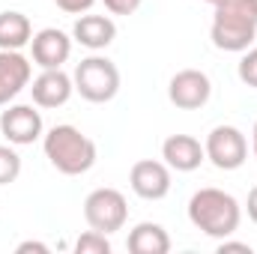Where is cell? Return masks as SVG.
I'll return each mask as SVG.
<instances>
[{
    "label": "cell",
    "mask_w": 257,
    "mask_h": 254,
    "mask_svg": "<svg viewBox=\"0 0 257 254\" xmlns=\"http://www.w3.org/2000/svg\"><path fill=\"white\" fill-rule=\"evenodd\" d=\"M18 254H27V251H39V254H48L51 248L45 245V242H36V239H27V242H21L18 248H15Z\"/></svg>",
    "instance_id": "cell-23"
},
{
    "label": "cell",
    "mask_w": 257,
    "mask_h": 254,
    "mask_svg": "<svg viewBox=\"0 0 257 254\" xmlns=\"http://www.w3.org/2000/svg\"><path fill=\"white\" fill-rule=\"evenodd\" d=\"M236 75H239V81L245 87H254L257 90V45L248 48V51H242V60L236 66Z\"/></svg>",
    "instance_id": "cell-19"
},
{
    "label": "cell",
    "mask_w": 257,
    "mask_h": 254,
    "mask_svg": "<svg viewBox=\"0 0 257 254\" xmlns=\"http://www.w3.org/2000/svg\"><path fill=\"white\" fill-rule=\"evenodd\" d=\"M30 93L36 108H63L75 93V84L63 69H42V75L33 78Z\"/></svg>",
    "instance_id": "cell-12"
},
{
    "label": "cell",
    "mask_w": 257,
    "mask_h": 254,
    "mask_svg": "<svg viewBox=\"0 0 257 254\" xmlns=\"http://www.w3.org/2000/svg\"><path fill=\"white\" fill-rule=\"evenodd\" d=\"M0 132L9 144L27 147L42 138V114L33 105H9L0 114Z\"/></svg>",
    "instance_id": "cell-9"
},
{
    "label": "cell",
    "mask_w": 257,
    "mask_h": 254,
    "mask_svg": "<svg viewBox=\"0 0 257 254\" xmlns=\"http://www.w3.org/2000/svg\"><path fill=\"white\" fill-rule=\"evenodd\" d=\"M72 39L87 51H105L117 39V24L108 15H81L72 27Z\"/></svg>",
    "instance_id": "cell-14"
},
{
    "label": "cell",
    "mask_w": 257,
    "mask_h": 254,
    "mask_svg": "<svg viewBox=\"0 0 257 254\" xmlns=\"http://www.w3.org/2000/svg\"><path fill=\"white\" fill-rule=\"evenodd\" d=\"M251 153H254V159H257V123L251 129Z\"/></svg>",
    "instance_id": "cell-25"
},
{
    "label": "cell",
    "mask_w": 257,
    "mask_h": 254,
    "mask_svg": "<svg viewBox=\"0 0 257 254\" xmlns=\"http://www.w3.org/2000/svg\"><path fill=\"white\" fill-rule=\"evenodd\" d=\"M189 221L212 239H227L239 230L242 206L221 189H200L189 197Z\"/></svg>",
    "instance_id": "cell-2"
},
{
    "label": "cell",
    "mask_w": 257,
    "mask_h": 254,
    "mask_svg": "<svg viewBox=\"0 0 257 254\" xmlns=\"http://www.w3.org/2000/svg\"><path fill=\"white\" fill-rule=\"evenodd\" d=\"M203 150H206V159L218 171H236L248 159V141L236 126H215L206 135Z\"/></svg>",
    "instance_id": "cell-6"
},
{
    "label": "cell",
    "mask_w": 257,
    "mask_h": 254,
    "mask_svg": "<svg viewBox=\"0 0 257 254\" xmlns=\"http://www.w3.org/2000/svg\"><path fill=\"white\" fill-rule=\"evenodd\" d=\"M75 254H111V239L108 233H99V230H87L78 236L75 242Z\"/></svg>",
    "instance_id": "cell-17"
},
{
    "label": "cell",
    "mask_w": 257,
    "mask_h": 254,
    "mask_svg": "<svg viewBox=\"0 0 257 254\" xmlns=\"http://www.w3.org/2000/svg\"><path fill=\"white\" fill-rule=\"evenodd\" d=\"M128 251L132 254H168L171 251V236L162 224L156 221H141L128 230Z\"/></svg>",
    "instance_id": "cell-15"
},
{
    "label": "cell",
    "mask_w": 257,
    "mask_h": 254,
    "mask_svg": "<svg viewBox=\"0 0 257 254\" xmlns=\"http://www.w3.org/2000/svg\"><path fill=\"white\" fill-rule=\"evenodd\" d=\"M30 51H33V63L39 69H63V63L72 54V39L57 27H45L33 33Z\"/></svg>",
    "instance_id": "cell-11"
},
{
    "label": "cell",
    "mask_w": 257,
    "mask_h": 254,
    "mask_svg": "<svg viewBox=\"0 0 257 254\" xmlns=\"http://www.w3.org/2000/svg\"><path fill=\"white\" fill-rule=\"evenodd\" d=\"M30 39H33V27L24 12L15 9L0 12V51H21L24 45H30Z\"/></svg>",
    "instance_id": "cell-16"
},
{
    "label": "cell",
    "mask_w": 257,
    "mask_h": 254,
    "mask_svg": "<svg viewBox=\"0 0 257 254\" xmlns=\"http://www.w3.org/2000/svg\"><path fill=\"white\" fill-rule=\"evenodd\" d=\"M209 96H212V81L200 69H183L168 84V99L180 111H197V108H203L209 102Z\"/></svg>",
    "instance_id": "cell-7"
},
{
    "label": "cell",
    "mask_w": 257,
    "mask_h": 254,
    "mask_svg": "<svg viewBox=\"0 0 257 254\" xmlns=\"http://www.w3.org/2000/svg\"><path fill=\"white\" fill-rule=\"evenodd\" d=\"M162 159H165V165L171 171L192 174V171H197L206 162V150H203V144L197 138H192V135H171L162 144Z\"/></svg>",
    "instance_id": "cell-10"
},
{
    "label": "cell",
    "mask_w": 257,
    "mask_h": 254,
    "mask_svg": "<svg viewBox=\"0 0 257 254\" xmlns=\"http://www.w3.org/2000/svg\"><path fill=\"white\" fill-rule=\"evenodd\" d=\"M21 177V156L12 147L0 144V186H9Z\"/></svg>",
    "instance_id": "cell-18"
},
{
    "label": "cell",
    "mask_w": 257,
    "mask_h": 254,
    "mask_svg": "<svg viewBox=\"0 0 257 254\" xmlns=\"http://www.w3.org/2000/svg\"><path fill=\"white\" fill-rule=\"evenodd\" d=\"M42 150H45V159L51 162V168L66 177L87 174L99 159L96 144L81 129L69 126V123L48 129V135H42Z\"/></svg>",
    "instance_id": "cell-3"
},
{
    "label": "cell",
    "mask_w": 257,
    "mask_h": 254,
    "mask_svg": "<svg viewBox=\"0 0 257 254\" xmlns=\"http://www.w3.org/2000/svg\"><path fill=\"white\" fill-rule=\"evenodd\" d=\"M230 251L251 254V245H248V242H230V236H227V239H218V254H230Z\"/></svg>",
    "instance_id": "cell-22"
},
{
    "label": "cell",
    "mask_w": 257,
    "mask_h": 254,
    "mask_svg": "<svg viewBox=\"0 0 257 254\" xmlns=\"http://www.w3.org/2000/svg\"><path fill=\"white\" fill-rule=\"evenodd\" d=\"M209 39L218 51L242 54L257 42V3L254 0H221L212 12Z\"/></svg>",
    "instance_id": "cell-1"
},
{
    "label": "cell",
    "mask_w": 257,
    "mask_h": 254,
    "mask_svg": "<svg viewBox=\"0 0 257 254\" xmlns=\"http://www.w3.org/2000/svg\"><path fill=\"white\" fill-rule=\"evenodd\" d=\"M203 3H212V6H218V3H221V0H203Z\"/></svg>",
    "instance_id": "cell-26"
},
{
    "label": "cell",
    "mask_w": 257,
    "mask_h": 254,
    "mask_svg": "<svg viewBox=\"0 0 257 254\" xmlns=\"http://www.w3.org/2000/svg\"><path fill=\"white\" fill-rule=\"evenodd\" d=\"M245 209H248V218L257 224V186L248 191V200H245Z\"/></svg>",
    "instance_id": "cell-24"
},
{
    "label": "cell",
    "mask_w": 257,
    "mask_h": 254,
    "mask_svg": "<svg viewBox=\"0 0 257 254\" xmlns=\"http://www.w3.org/2000/svg\"><path fill=\"white\" fill-rule=\"evenodd\" d=\"M128 186L141 200H162L171 191V168L156 159H141L128 171Z\"/></svg>",
    "instance_id": "cell-8"
},
{
    "label": "cell",
    "mask_w": 257,
    "mask_h": 254,
    "mask_svg": "<svg viewBox=\"0 0 257 254\" xmlns=\"http://www.w3.org/2000/svg\"><path fill=\"white\" fill-rule=\"evenodd\" d=\"M72 84L81 99H87L93 105H105L120 93V69L114 60H108L102 54H90L87 60L75 66Z\"/></svg>",
    "instance_id": "cell-4"
},
{
    "label": "cell",
    "mask_w": 257,
    "mask_h": 254,
    "mask_svg": "<svg viewBox=\"0 0 257 254\" xmlns=\"http://www.w3.org/2000/svg\"><path fill=\"white\" fill-rule=\"evenodd\" d=\"M254 3H257V0H254Z\"/></svg>",
    "instance_id": "cell-27"
},
{
    "label": "cell",
    "mask_w": 257,
    "mask_h": 254,
    "mask_svg": "<svg viewBox=\"0 0 257 254\" xmlns=\"http://www.w3.org/2000/svg\"><path fill=\"white\" fill-rule=\"evenodd\" d=\"M33 66L21 51H0V105H9L24 87H30Z\"/></svg>",
    "instance_id": "cell-13"
},
{
    "label": "cell",
    "mask_w": 257,
    "mask_h": 254,
    "mask_svg": "<svg viewBox=\"0 0 257 254\" xmlns=\"http://www.w3.org/2000/svg\"><path fill=\"white\" fill-rule=\"evenodd\" d=\"M54 3H57V9H63L69 15H84V12L93 9L96 0H54Z\"/></svg>",
    "instance_id": "cell-21"
},
{
    "label": "cell",
    "mask_w": 257,
    "mask_h": 254,
    "mask_svg": "<svg viewBox=\"0 0 257 254\" xmlns=\"http://www.w3.org/2000/svg\"><path fill=\"white\" fill-rule=\"evenodd\" d=\"M111 15H135L144 0H102Z\"/></svg>",
    "instance_id": "cell-20"
},
{
    "label": "cell",
    "mask_w": 257,
    "mask_h": 254,
    "mask_svg": "<svg viewBox=\"0 0 257 254\" xmlns=\"http://www.w3.org/2000/svg\"><path fill=\"white\" fill-rule=\"evenodd\" d=\"M84 218L93 230L99 233H117L123 230L128 218V203H126V194L117 189H93L84 200Z\"/></svg>",
    "instance_id": "cell-5"
}]
</instances>
